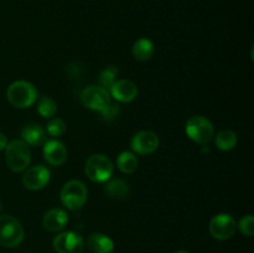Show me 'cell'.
<instances>
[{"mask_svg":"<svg viewBox=\"0 0 254 253\" xmlns=\"http://www.w3.org/2000/svg\"><path fill=\"white\" fill-rule=\"evenodd\" d=\"M236 144H237V134L233 130H230V129L221 130L216 136V145L220 150H232Z\"/></svg>","mask_w":254,"mask_h":253,"instance_id":"obj_20","label":"cell"},{"mask_svg":"<svg viewBox=\"0 0 254 253\" xmlns=\"http://www.w3.org/2000/svg\"><path fill=\"white\" fill-rule=\"evenodd\" d=\"M109 94L116 101L122 102V103H129L136 98L138 88H136V84L129 79H119V81L114 82L113 86L111 87Z\"/></svg>","mask_w":254,"mask_h":253,"instance_id":"obj_12","label":"cell"},{"mask_svg":"<svg viewBox=\"0 0 254 253\" xmlns=\"http://www.w3.org/2000/svg\"><path fill=\"white\" fill-rule=\"evenodd\" d=\"M7 145V139L6 136L2 133H0V150H4Z\"/></svg>","mask_w":254,"mask_h":253,"instance_id":"obj_26","label":"cell"},{"mask_svg":"<svg viewBox=\"0 0 254 253\" xmlns=\"http://www.w3.org/2000/svg\"><path fill=\"white\" fill-rule=\"evenodd\" d=\"M154 54V45L149 39H139L133 45V56L139 61H148Z\"/></svg>","mask_w":254,"mask_h":253,"instance_id":"obj_18","label":"cell"},{"mask_svg":"<svg viewBox=\"0 0 254 253\" xmlns=\"http://www.w3.org/2000/svg\"><path fill=\"white\" fill-rule=\"evenodd\" d=\"M87 246L92 253H112L113 241L103 233H92L87 240Z\"/></svg>","mask_w":254,"mask_h":253,"instance_id":"obj_16","label":"cell"},{"mask_svg":"<svg viewBox=\"0 0 254 253\" xmlns=\"http://www.w3.org/2000/svg\"><path fill=\"white\" fill-rule=\"evenodd\" d=\"M50 170L44 165L31 166L25 171L22 176V184L26 189L32 191L41 190L49 184Z\"/></svg>","mask_w":254,"mask_h":253,"instance_id":"obj_10","label":"cell"},{"mask_svg":"<svg viewBox=\"0 0 254 253\" xmlns=\"http://www.w3.org/2000/svg\"><path fill=\"white\" fill-rule=\"evenodd\" d=\"M81 101L83 106L92 111L103 112L111 103V94L101 86H89L81 92Z\"/></svg>","mask_w":254,"mask_h":253,"instance_id":"obj_7","label":"cell"},{"mask_svg":"<svg viewBox=\"0 0 254 253\" xmlns=\"http://www.w3.org/2000/svg\"><path fill=\"white\" fill-rule=\"evenodd\" d=\"M52 247L56 253H81L83 251V238L78 233L61 232L52 241Z\"/></svg>","mask_w":254,"mask_h":253,"instance_id":"obj_9","label":"cell"},{"mask_svg":"<svg viewBox=\"0 0 254 253\" xmlns=\"http://www.w3.org/2000/svg\"><path fill=\"white\" fill-rule=\"evenodd\" d=\"M236 227H237L236 220L228 213L216 215L215 217H212L210 226H208L212 237L220 241H225L232 237L236 232Z\"/></svg>","mask_w":254,"mask_h":253,"instance_id":"obj_8","label":"cell"},{"mask_svg":"<svg viewBox=\"0 0 254 253\" xmlns=\"http://www.w3.org/2000/svg\"><path fill=\"white\" fill-rule=\"evenodd\" d=\"M44 158L50 165L60 166L66 161L67 149L61 141L52 139V140L45 141L44 144Z\"/></svg>","mask_w":254,"mask_h":253,"instance_id":"obj_13","label":"cell"},{"mask_svg":"<svg viewBox=\"0 0 254 253\" xmlns=\"http://www.w3.org/2000/svg\"><path fill=\"white\" fill-rule=\"evenodd\" d=\"M174 253H189V252H186V251H184V250H180V251H176V252H174Z\"/></svg>","mask_w":254,"mask_h":253,"instance_id":"obj_27","label":"cell"},{"mask_svg":"<svg viewBox=\"0 0 254 253\" xmlns=\"http://www.w3.org/2000/svg\"><path fill=\"white\" fill-rule=\"evenodd\" d=\"M130 146L136 154L148 155L158 149L159 138L154 131L141 130L131 138Z\"/></svg>","mask_w":254,"mask_h":253,"instance_id":"obj_11","label":"cell"},{"mask_svg":"<svg viewBox=\"0 0 254 253\" xmlns=\"http://www.w3.org/2000/svg\"><path fill=\"white\" fill-rule=\"evenodd\" d=\"M186 134L191 140L198 144H207L213 136V126L202 116H193L186 122Z\"/></svg>","mask_w":254,"mask_h":253,"instance_id":"obj_6","label":"cell"},{"mask_svg":"<svg viewBox=\"0 0 254 253\" xmlns=\"http://www.w3.org/2000/svg\"><path fill=\"white\" fill-rule=\"evenodd\" d=\"M5 161L15 173L26 170L31 161V151L24 140H11L5 148Z\"/></svg>","mask_w":254,"mask_h":253,"instance_id":"obj_1","label":"cell"},{"mask_svg":"<svg viewBox=\"0 0 254 253\" xmlns=\"http://www.w3.org/2000/svg\"><path fill=\"white\" fill-rule=\"evenodd\" d=\"M24 228L21 223L10 215L0 216V245L14 248L24 241Z\"/></svg>","mask_w":254,"mask_h":253,"instance_id":"obj_3","label":"cell"},{"mask_svg":"<svg viewBox=\"0 0 254 253\" xmlns=\"http://www.w3.org/2000/svg\"><path fill=\"white\" fill-rule=\"evenodd\" d=\"M21 136L27 145L39 146L46 141V130L40 124H27L22 128Z\"/></svg>","mask_w":254,"mask_h":253,"instance_id":"obj_15","label":"cell"},{"mask_svg":"<svg viewBox=\"0 0 254 253\" xmlns=\"http://www.w3.org/2000/svg\"><path fill=\"white\" fill-rule=\"evenodd\" d=\"M61 202L69 210H79L87 201V188L82 181L71 180L61 190Z\"/></svg>","mask_w":254,"mask_h":253,"instance_id":"obj_5","label":"cell"},{"mask_svg":"<svg viewBox=\"0 0 254 253\" xmlns=\"http://www.w3.org/2000/svg\"><path fill=\"white\" fill-rule=\"evenodd\" d=\"M37 112L44 118H52L57 112L56 102L50 97H42L37 103Z\"/></svg>","mask_w":254,"mask_h":253,"instance_id":"obj_22","label":"cell"},{"mask_svg":"<svg viewBox=\"0 0 254 253\" xmlns=\"http://www.w3.org/2000/svg\"><path fill=\"white\" fill-rule=\"evenodd\" d=\"M39 92L34 84L26 81H16L6 91L7 101L16 108H27L36 102Z\"/></svg>","mask_w":254,"mask_h":253,"instance_id":"obj_2","label":"cell"},{"mask_svg":"<svg viewBox=\"0 0 254 253\" xmlns=\"http://www.w3.org/2000/svg\"><path fill=\"white\" fill-rule=\"evenodd\" d=\"M117 166L124 174H131L138 168V159L131 151H123L117 158Z\"/></svg>","mask_w":254,"mask_h":253,"instance_id":"obj_19","label":"cell"},{"mask_svg":"<svg viewBox=\"0 0 254 253\" xmlns=\"http://www.w3.org/2000/svg\"><path fill=\"white\" fill-rule=\"evenodd\" d=\"M46 130L50 135L60 136L66 130V123L60 118H54L47 123Z\"/></svg>","mask_w":254,"mask_h":253,"instance_id":"obj_23","label":"cell"},{"mask_svg":"<svg viewBox=\"0 0 254 253\" xmlns=\"http://www.w3.org/2000/svg\"><path fill=\"white\" fill-rule=\"evenodd\" d=\"M117 76H118V68L116 66H108L107 68H104L99 73V83H101L102 88L109 92L111 87L117 81Z\"/></svg>","mask_w":254,"mask_h":253,"instance_id":"obj_21","label":"cell"},{"mask_svg":"<svg viewBox=\"0 0 254 253\" xmlns=\"http://www.w3.org/2000/svg\"><path fill=\"white\" fill-rule=\"evenodd\" d=\"M107 195L116 200H121V198L127 197L129 195V185L127 181L122 180V179H114L111 180L104 188Z\"/></svg>","mask_w":254,"mask_h":253,"instance_id":"obj_17","label":"cell"},{"mask_svg":"<svg viewBox=\"0 0 254 253\" xmlns=\"http://www.w3.org/2000/svg\"><path fill=\"white\" fill-rule=\"evenodd\" d=\"M67 222H68V215L62 208H52L47 211L42 220L44 227L50 232H59L64 230Z\"/></svg>","mask_w":254,"mask_h":253,"instance_id":"obj_14","label":"cell"},{"mask_svg":"<svg viewBox=\"0 0 254 253\" xmlns=\"http://www.w3.org/2000/svg\"><path fill=\"white\" fill-rule=\"evenodd\" d=\"M238 227H240V231L243 233V235L246 236H253L254 233V218L252 215H247L245 216V217L241 218L240 221V225H238Z\"/></svg>","mask_w":254,"mask_h":253,"instance_id":"obj_24","label":"cell"},{"mask_svg":"<svg viewBox=\"0 0 254 253\" xmlns=\"http://www.w3.org/2000/svg\"><path fill=\"white\" fill-rule=\"evenodd\" d=\"M101 113L104 119H107V121H112V119H114L116 117L119 116V113H121V108H119V104L112 103L111 102V103L108 104V107H107L103 112H101Z\"/></svg>","mask_w":254,"mask_h":253,"instance_id":"obj_25","label":"cell"},{"mask_svg":"<svg viewBox=\"0 0 254 253\" xmlns=\"http://www.w3.org/2000/svg\"><path fill=\"white\" fill-rule=\"evenodd\" d=\"M113 163L103 154H93L89 156L84 165V173L96 183H106L113 174Z\"/></svg>","mask_w":254,"mask_h":253,"instance_id":"obj_4","label":"cell"}]
</instances>
